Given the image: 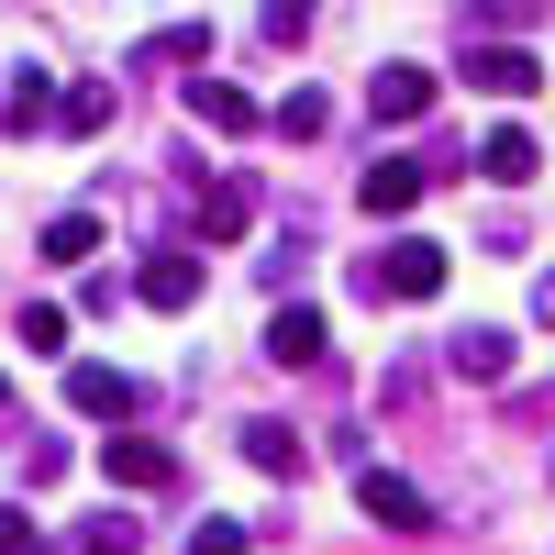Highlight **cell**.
Returning a JSON list of instances; mask_svg holds the SVG:
<instances>
[{
    "label": "cell",
    "mask_w": 555,
    "mask_h": 555,
    "mask_svg": "<svg viewBox=\"0 0 555 555\" xmlns=\"http://www.w3.org/2000/svg\"><path fill=\"white\" fill-rule=\"evenodd\" d=\"M378 289H389V300H434V289H444V245H423V234H400V245L378 256Z\"/></svg>",
    "instance_id": "obj_1"
},
{
    "label": "cell",
    "mask_w": 555,
    "mask_h": 555,
    "mask_svg": "<svg viewBox=\"0 0 555 555\" xmlns=\"http://www.w3.org/2000/svg\"><path fill=\"white\" fill-rule=\"evenodd\" d=\"M67 411H89V423H133V411H145V389L112 378V366H67Z\"/></svg>",
    "instance_id": "obj_2"
},
{
    "label": "cell",
    "mask_w": 555,
    "mask_h": 555,
    "mask_svg": "<svg viewBox=\"0 0 555 555\" xmlns=\"http://www.w3.org/2000/svg\"><path fill=\"white\" fill-rule=\"evenodd\" d=\"M356 500H366L389 533H434V500L411 489V478H389V467H366V478H356Z\"/></svg>",
    "instance_id": "obj_3"
},
{
    "label": "cell",
    "mask_w": 555,
    "mask_h": 555,
    "mask_svg": "<svg viewBox=\"0 0 555 555\" xmlns=\"http://www.w3.org/2000/svg\"><path fill=\"white\" fill-rule=\"evenodd\" d=\"M267 356H278V366H311V356H322V311H311V300H278V311H267Z\"/></svg>",
    "instance_id": "obj_4"
},
{
    "label": "cell",
    "mask_w": 555,
    "mask_h": 555,
    "mask_svg": "<svg viewBox=\"0 0 555 555\" xmlns=\"http://www.w3.org/2000/svg\"><path fill=\"white\" fill-rule=\"evenodd\" d=\"M423 101H434V78H423V67H378V78H366V112H378V122H411Z\"/></svg>",
    "instance_id": "obj_5"
},
{
    "label": "cell",
    "mask_w": 555,
    "mask_h": 555,
    "mask_svg": "<svg viewBox=\"0 0 555 555\" xmlns=\"http://www.w3.org/2000/svg\"><path fill=\"white\" fill-rule=\"evenodd\" d=\"M356 201H366V211H411V201H423V167H411V156H378Z\"/></svg>",
    "instance_id": "obj_6"
},
{
    "label": "cell",
    "mask_w": 555,
    "mask_h": 555,
    "mask_svg": "<svg viewBox=\"0 0 555 555\" xmlns=\"http://www.w3.org/2000/svg\"><path fill=\"white\" fill-rule=\"evenodd\" d=\"M101 478H122V489H156V478H178V467H167V444H145V434H122V444L101 455Z\"/></svg>",
    "instance_id": "obj_7"
},
{
    "label": "cell",
    "mask_w": 555,
    "mask_h": 555,
    "mask_svg": "<svg viewBox=\"0 0 555 555\" xmlns=\"http://www.w3.org/2000/svg\"><path fill=\"white\" fill-rule=\"evenodd\" d=\"M201 300V256H156L145 267V311H190Z\"/></svg>",
    "instance_id": "obj_8"
},
{
    "label": "cell",
    "mask_w": 555,
    "mask_h": 555,
    "mask_svg": "<svg viewBox=\"0 0 555 555\" xmlns=\"http://www.w3.org/2000/svg\"><path fill=\"white\" fill-rule=\"evenodd\" d=\"M467 78H478V89H544V67L522 56V44H478V56H467Z\"/></svg>",
    "instance_id": "obj_9"
},
{
    "label": "cell",
    "mask_w": 555,
    "mask_h": 555,
    "mask_svg": "<svg viewBox=\"0 0 555 555\" xmlns=\"http://www.w3.org/2000/svg\"><path fill=\"white\" fill-rule=\"evenodd\" d=\"M455 366H467V378H512V334H500V322H467V334H455Z\"/></svg>",
    "instance_id": "obj_10"
},
{
    "label": "cell",
    "mask_w": 555,
    "mask_h": 555,
    "mask_svg": "<svg viewBox=\"0 0 555 555\" xmlns=\"http://www.w3.org/2000/svg\"><path fill=\"white\" fill-rule=\"evenodd\" d=\"M34 112H44V78L34 67H0V133H23Z\"/></svg>",
    "instance_id": "obj_11"
},
{
    "label": "cell",
    "mask_w": 555,
    "mask_h": 555,
    "mask_svg": "<svg viewBox=\"0 0 555 555\" xmlns=\"http://www.w3.org/2000/svg\"><path fill=\"white\" fill-rule=\"evenodd\" d=\"M190 112H201V122H222V133H245V122H256V101H245V89H222V78H201V89H190Z\"/></svg>",
    "instance_id": "obj_12"
},
{
    "label": "cell",
    "mask_w": 555,
    "mask_h": 555,
    "mask_svg": "<svg viewBox=\"0 0 555 555\" xmlns=\"http://www.w3.org/2000/svg\"><path fill=\"white\" fill-rule=\"evenodd\" d=\"M478 167H489V178H533V133H522V122H500L489 145H478Z\"/></svg>",
    "instance_id": "obj_13"
},
{
    "label": "cell",
    "mask_w": 555,
    "mask_h": 555,
    "mask_svg": "<svg viewBox=\"0 0 555 555\" xmlns=\"http://www.w3.org/2000/svg\"><path fill=\"white\" fill-rule=\"evenodd\" d=\"M245 455H256L267 478H289V467H300V434H289V423H245Z\"/></svg>",
    "instance_id": "obj_14"
},
{
    "label": "cell",
    "mask_w": 555,
    "mask_h": 555,
    "mask_svg": "<svg viewBox=\"0 0 555 555\" xmlns=\"http://www.w3.org/2000/svg\"><path fill=\"white\" fill-rule=\"evenodd\" d=\"M89 245H101V222H89V211H56V222H44V256H56V267L89 256Z\"/></svg>",
    "instance_id": "obj_15"
},
{
    "label": "cell",
    "mask_w": 555,
    "mask_h": 555,
    "mask_svg": "<svg viewBox=\"0 0 555 555\" xmlns=\"http://www.w3.org/2000/svg\"><path fill=\"white\" fill-rule=\"evenodd\" d=\"M12 334H23L34 356H56V345H67V311H56V300H23V322H12Z\"/></svg>",
    "instance_id": "obj_16"
},
{
    "label": "cell",
    "mask_w": 555,
    "mask_h": 555,
    "mask_svg": "<svg viewBox=\"0 0 555 555\" xmlns=\"http://www.w3.org/2000/svg\"><path fill=\"white\" fill-rule=\"evenodd\" d=\"M322 122H334V101H322V89H289V112H278V133H289V145H311Z\"/></svg>",
    "instance_id": "obj_17"
},
{
    "label": "cell",
    "mask_w": 555,
    "mask_h": 555,
    "mask_svg": "<svg viewBox=\"0 0 555 555\" xmlns=\"http://www.w3.org/2000/svg\"><path fill=\"white\" fill-rule=\"evenodd\" d=\"M201 222H211V245H234L245 222H256V201H245V190H211V211H201Z\"/></svg>",
    "instance_id": "obj_18"
},
{
    "label": "cell",
    "mask_w": 555,
    "mask_h": 555,
    "mask_svg": "<svg viewBox=\"0 0 555 555\" xmlns=\"http://www.w3.org/2000/svg\"><path fill=\"white\" fill-rule=\"evenodd\" d=\"M78 555H133V522H122V512H101V522H89V544H78Z\"/></svg>",
    "instance_id": "obj_19"
},
{
    "label": "cell",
    "mask_w": 555,
    "mask_h": 555,
    "mask_svg": "<svg viewBox=\"0 0 555 555\" xmlns=\"http://www.w3.org/2000/svg\"><path fill=\"white\" fill-rule=\"evenodd\" d=\"M190 555H245V522H201V533H190Z\"/></svg>",
    "instance_id": "obj_20"
},
{
    "label": "cell",
    "mask_w": 555,
    "mask_h": 555,
    "mask_svg": "<svg viewBox=\"0 0 555 555\" xmlns=\"http://www.w3.org/2000/svg\"><path fill=\"white\" fill-rule=\"evenodd\" d=\"M0 555H34V522L23 512H0Z\"/></svg>",
    "instance_id": "obj_21"
},
{
    "label": "cell",
    "mask_w": 555,
    "mask_h": 555,
    "mask_svg": "<svg viewBox=\"0 0 555 555\" xmlns=\"http://www.w3.org/2000/svg\"><path fill=\"white\" fill-rule=\"evenodd\" d=\"M533 311H544V322H555V278H544V289H533Z\"/></svg>",
    "instance_id": "obj_22"
}]
</instances>
